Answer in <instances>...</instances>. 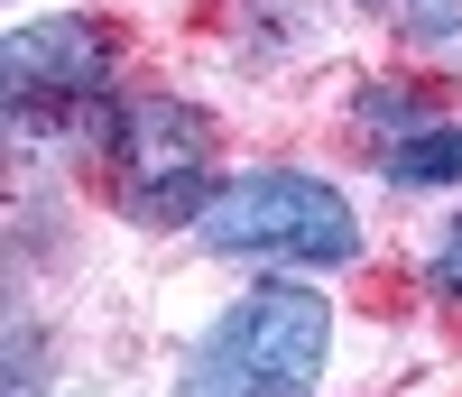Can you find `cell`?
I'll list each match as a JSON object with an SVG mask.
<instances>
[{"label": "cell", "mask_w": 462, "mask_h": 397, "mask_svg": "<svg viewBox=\"0 0 462 397\" xmlns=\"http://www.w3.org/2000/svg\"><path fill=\"white\" fill-rule=\"evenodd\" d=\"M333 314L305 287H250L185 361V397H305L324 379Z\"/></svg>", "instance_id": "obj_1"}, {"label": "cell", "mask_w": 462, "mask_h": 397, "mask_svg": "<svg viewBox=\"0 0 462 397\" xmlns=\"http://www.w3.org/2000/svg\"><path fill=\"white\" fill-rule=\"evenodd\" d=\"M195 231H204L213 259H268V268H342V259H361L352 204H342L324 176H296V167L231 176L204 204Z\"/></svg>", "instance_id": "obj_2"}, {"label": "cell", "mask_w": 462, "mask_h": 397, "mask_svg": "<svg viewBox=\"0 0 462 397\" xmlns=\"http://www.w3.org/2000/svg\"><path fill=\"white\" fill-rule=\"evenodd\" d=\"M111 176H121V204L139 222H185L213 204V139L185 102H130L121 121H111Z\"/></svg>", "instance_id": "obj_3"}, {"label": "cell", "mask_w": 462, "mask_h": 397, "mask_svg": "<svg viewBox=\"0 0 462 397\" xmlns=\"http://www.w3.org/2000/svg\"><path fill=\"white\" fill-rule=\"evenodd\" d=\"M0 65H10V93L19 102H74V93L102 84L111 56H102L93 19H28V28H10Z\"/></svg>", "instance_id": "obj_4"}, {"label": "cell", "mask_w": 462, "mask_h": 397, "mask_svg": "<svg viewBox=\"0 0 462 397\" xmlns=\"http://www.w3.org/2000/svg\"><path fill=\"white\" fill-rule=\"evenodd\" d=\"M389 176L398 185H462V130H426V139L389 148Z\"/></svg>", "instance_id": "obj_5"}, {"label": "cell", "mask_w": 462, "mask_h": 397, "mask_svg": "<svg viewBox=\"0 0 462 397\" xmlns=\"http://www.w3.org/2000/svg\"><path fill=\"white\" fill-rule=\"evenodd\" d=\"M370 10L416 28V37H462V0H370Z\"/></svg>", "instance_id": "obj_6"}, {"label": "cell", "mask_w": 462, "mask_h": 397, "mask_svg": "<svg viewBox=\"0 0 462 397\" xmlns=\"http://www.w3.org/2000/svg\"><path fill=\"white\" fill-rule=\"evenodd\" d=\"M435 277H444V287H462V222L444 231V259H435Z\"/></svg>", "instance_id": "obj_7"}]
</instances>
